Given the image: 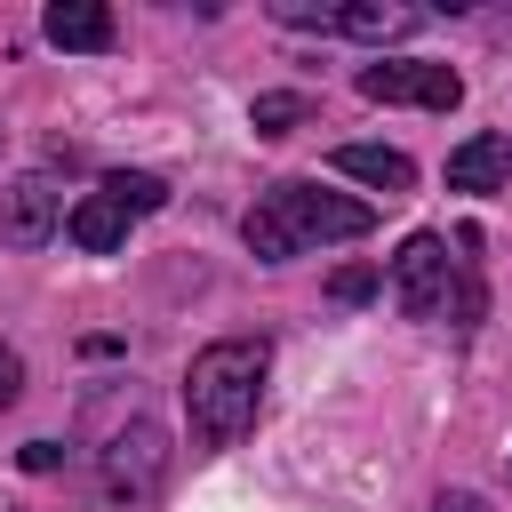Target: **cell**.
<instances>
[{
	"instance_id": "cell-7",
	"label": "cell",
	"mask_w": 512,
	"mask_h": 512,
	"mask_svg": "<svg viewBox=\"0 0 512 512\" xmlns=\"http://www.w3.org/2000/svg\"><path fill=\"white\" fill-rule=\"evenodd\" d=\"M360 96H368V104L456 112V104H464V80H456V64H432V56H384V64H360Z\"/></svg>"
},
{
	"instance_id": "cell-3",
	"label": "cell",
	"mask_w": 512,
	"mask_h": 512,
	"mask_svg": "<svg viewBox=\"0 0 512 512\" xmlns=\"http://www.w3.org/2000/svg\"><path fill=\"white\" fill-rule=\"evenodd\" d=\"M392 304H400L408 320H456V328H472V320H480L472 256H448L440 232H408L400 256H392Z\"/></svg>"
},
{
	"instance_id": "cell-13",
	"label": "cell",
	"mask_w": 512,
	"mask_h": 512,
	"mask_svg": "<svg viewBox=\"0 0 512 512\" xmlns=\"http://www.w3.org/2000/svg\"><path fill=\"white\" fill-rule=\"evenodd\" d=\"M328 296H336V304H368V296H376V272H368V264H344V272L328 280Z\"/></svg>"
},
{
	"instance_id": "cell-4",
	"label": "cell",
	"mask_w": 512,
	"mask_h": 512,
	"mask_svg": "<svg viewBox=\"0 0 512 512\" xmlns=\"http://www.w3.org/2000/svg\"><path fill=\"white\" fill-rule=\"evenodd\" d=\"M160 208H168V184L144 176V168H120V176H104L96 192H80V200L64 208V240L88 248V256H112V248L128 240V224H136V216H160Z\"/></svg>"
},
{
	"instance_id": "cell-15",
	"label": "cell",
	"mask_w": 512,
	"mask_h": 512,
	"mask_svg": "<svg viewBox=\"0 0 512 512\" xmlns=\"http://www.w3.org/2000/svg\"><path fill=\"white\" fill-rule=\"evenodd\" d=\"M424 512H488V504H480V496H472V488H440V496H432V504H424Z\"/></svg>"
},
{
	"instance_id": "cell-2",
	"label": "cell",
	"mask_w": 512,
	"mask_h": 512,
	"mask_svg": "<svg viewBox=\"0 0 512 512\" xmlns=\"http://www.w3.org/2000/svg\"><path fill=\"white\" fill-rule=\"evenodd\" d=\"M376 224V208L368 200H352V192H328V184H312V176H280V184H264L256 192V208H248V256H264V264H288V256H304V248H328V240H360Z\"/></svg>"
},
{
	"instance_id": "cell-9",
	"label": "cell",
	"mask_w": 512,
	"mask_h": 512,
	"mask_svg": "<svg viewBox=\"0 0 512 512\" xmlns=\"http://www.w3.org/2000/svg\"><path fill=\"white\" fill-rule=\"evenodd\" d=\"M40 32H48L56 48H72V56H104V48L120 40V24H112V8H104V0H48Z\"/></svg>"
},
{
	"instance_id": "cell-14",
	"label": "cell",
	"mask_w": 512,
	"mask_h": 512,
	"mask_svg": "<svg viewBox=\"0 0 512 512\" xmlns=\"http://www.w3.org/2000/svg\"><path fill=\"white\" fill-rule=\"evenodd\" d=\"M16 392H24V360L0 344V408H16Z\"/></svg>"
},
{
	"instance_id": "cell-16",
	"label": "cell",
	"mask_w": 512,
	"mask_h": 512,
	"mask_svg": "<svg viewBox=\"0 0 512 512\" xmlns=\"http://www.w3.org/2000/svg\"><path fill=\"white\" fill-rule=\"evenodd\" d=\"M56 456H64L56 440H32V448H24V472H56Z\"/></svg>"
},
{
	"instance_id": "cell-10",
	"label": "cell",
	"mask_w": 512,
	"mask_h": 512,
	"mask_svg": "<svg viewBox=\"0 0 512 512\" xmlns=\"http://www.w3.org/2000/svg\"><path fill=\"white\" fill-rule=\"evenodd\" d=\"M504 184H512V136L480 128L448 152V192H504Z\"/></svg>"
},
{
	"instance_id": "cell-11",
	"label": "cell",
	"mask_w": 512,
	"mask_h": 512,
	"mask_svg": "<svg viewBox=\"0 0 512 512\" xmlns=\"http://www.w3.org/2000/svg\"><path fill=\"white\" fill-rule=\"evenodd\" d=\"M328 168H336V176H360V184H376L384 200L416 192V160H408V152H392V144H336V152H328Z\"/></svg>"
},
{
	"instance_id": "cell-1",
	"label": "cell",
	"mask_w": 512,
	"mask_h": 512,
	"mask_svg": "<svg viewBox=\"0 0 512 512\" xmlns=\"http://www.w3.org/2000/svg\"><path fill=\"white\" fill-rule=\"evenodd\" d=\"M264 376H272V344L264 336H216L192 352L184 368V416H192V448H232L256 408H264Z\"/></svg>"
},
{
	"instance_id": "cell-8",
	"label": "cell",
	"mask_w": 512,
	"mask_h": 512,
	"mask_svg": "<svg viewBox=\"0 0 512 512\" xmlns=\"http://www.w3.org/2000/svg\"><path fill=\"white\" fill-rule=\"evenodd\" d=\"M64 224V184L48 168H24L16 184H0V248H48Z\"/></svg>"
},
{
	"instance_id": "cell-12",
	"label": "cell",
	"mask_w": 512,
	"mask_h": 512,
	"mask_svg": "<svg viewBox=\"0 0 512 512\" xmlns=\"http://www.w3.org/2000/svg\"><path fill=\"white\" fill-rule=\"evenodd\" d=\"M296 120H304V96H256V104H248V128H256V136H288Z\"/></svg>"
},
{
	"instance_id": "cell-6",
	"label": "cell",
	"mask_w": 512,
	"mask_h": 512,
	"mask_svg": "<svg viewBox=\"0 0 512 512\" xmlns=\"http://www.w3.org/2000/svg\"><path fill=\"white\" fill-rule=\"evenodd\" d=\"M272 16L296 32H344V40H376V48L424 32V8H408V0H272Z\"/></svg>"
},
{
	"instance_id": "cell-5",
	"label": "cell",
	"mask_w": 512,
	"mask_h": 512,
	"mask_svg": "<svg viewBox=\"0 0 512 512\" xmlns=\"http://www.w3.org/2000/svg\"><path fill=\"white\" fill-rule=\"evenodd\" d=\"M96 480H104V496H112L120 512H144V504L168 488V432H160L152 416H128V424L104 440Z\"/></svg>"
}]
</instances>
